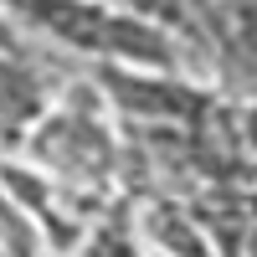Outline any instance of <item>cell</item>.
<instances>
[{
	"label": "cell",
	"instance_id": "5",
	"mask_svg": "<svg viewBox=\"0 0 257 257\" xmlns=\"http://www.w3.org/2000/svg\"><path fill=\"white\" fill-rule=\"evenodd\" d=\"M0 52H21V41H16V26H11V16L0 11Z\"/></svg>",
	"mask_w": 257,
	"mask_h": 257
},
{
	"label": "cell",
	"instance_id": "3",
	"mask_svg": "<svg viewBox=\"0 0 257 257\" xmlns=\"http://www.w3.org/2000/svg\"><path fill=\"white\" fill-rule=\"evenodd\" d=\"M47 118V82L21 52H0V134L21 139Z\"/></svg>",
	"mask_w": 257,
	"mask_h": 257
},
{
	"label": "cell",
	"instance_id": "1",
	"mask_svg": "<svg viewBox=\"0 0 257 257\" xmlns=\"http://www.w3.org/2000/svg\"><path fill=\"white\" fill-rule=\"evenodd\" d=\"M98 88L108 93L113 108L134 118H165V123H190L211 108V93L185 82L180 72H134V67H108L98 62Z\"/></svg>",
	"mask_w": 257,
	"mask_h": 257
},
{
	"label": "cell",
	"instance_id": "2",
	"mask_svg": "<svg viewBox=\"0 0 257 257\" xmlns=\"http://www.w3.org/2000/svg\"><path fill=\"white\" fill-rule=\"evenodd\" d=\"M0 11L21 26L62 41L67 52L98 57V62H103V47H108V31H113L108 0H0Z\"/></svg>",
	"mask_w": 257,
	"mask_h": 257
},
{
	"label": "cell",
	"instance_id": "4",
	"mask_svg": "<svg viewBox=\"0 0 257 257\" xmlns=\"http://www.w3.org/2000/svg\"><path fill=\"white\" fill-rule=\"evenodd\" d=\"M113 11L134 16V21H149L160 31H196V0H108Z\"/></svg>",
	"mask_w": 257,
	"mask_h": 257
}]
</instances>
